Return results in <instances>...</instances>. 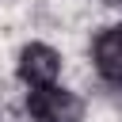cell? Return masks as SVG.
<instances>
[{
  "mask_svg": "<svg viewBox=\"0 0 122 122\" xmlns=\"http://www.w3.org/2000/svg\"><path fill=\"white\" fill-rule=\"evenodd\" d=\"M27 114L34 122H84V99L61 84L30 88L27 92Z\"/></svg>",
  "mask_w": 122,
  "mask_h": 122,
  "instance_id": "6da1fadb",
  "label": "cell"
},
{
  "mask_svg": "<svg viewBox=\"0 0 122 122\" xmlns=\"http://www.w3.org/2000/svg\"><path fill=\"white\" fill-rule=\"evenodd\" d=\"M15 72L27 88H46V84H57L61 76V53L46 42H27L19 50V61H15Z\"/></svg>",
  "mask_w": 122,
  "mask_h": 122,
  "instance_id": "7a4b0ae2",
  "label": "cell"
},
{
  "mask_svg": "<svg viewBox=\"0 0 122 122\" xmlns=\"http://www.w3.org/2000/svg\"><path fill=\"white\" fill-rule=\"evenodd\" d=\"M92 61L103 84L122 88V27H103L92 38Z\"/></svg>",
  "mask_w": 122,
  "mask_h": 122,
  "instance_id": "3957f363",
  "label": "cell"
},
{
  "mask_svg": "<svg viewBox=\"0 0 122 122\" xmlns=\"http://www.w3.org/2000/svg\"><path fill=\"white\" fill-rule=\"evenodd\" d=\"M107 4H114V8H122V0H107Z\"/></svg>",
  "mask_w": 122,
  "mask_h": 122,
  "instance_id": "277c9868",
  "label": "cell"
}]
</instances>
